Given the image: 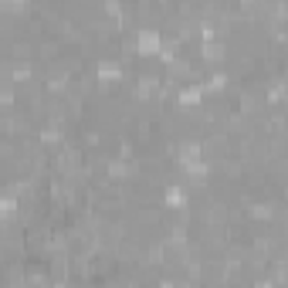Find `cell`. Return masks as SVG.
Wrapping results in <instances>:
<instances>
[{
  "instance_id": "3",
  "label": "cell",
  "mask_w": 288,
  "mask_h": 288,
  "mask_svg": "<svg viewBox=\"0 0 288 288\" xmlns=\"http://www.w3.org/2000/svg\"><path fill=\"white\" fill-rule=\"evenodd\" d=\"M166 204L170 207H187V193H183L180 187H173L170 193H166Z\"/></svg>"
},
{
  "instance_id": "1",
  "label": "cell",
  "mask_w": 288,
  "mask_h": 288,
  "mask_svg": "<svg viewBox=\"0 0 288 288\" xmlns=\"http://www.w3.org/2000/svg\"><path fill=\"white\" fill-rule=\"evenodd\" d=\"M156 51H159V34L142 31L139 34V55H156Z\"/></svg>"
},
{
  "instance_id": "2",
  "label": "cell",
  "mask_w": 288,
  "mask_h": 288,
  "mask_svg": "<svg viewBox=\"0 0 288 288\" xmlns=\"http://www.w3.org/2000/svg\"><path fill=\"white\" fill-rule=\"evenodd\" d=\"M99 78H105V82H115V78H122V68L112 65V61H109V65H99Z\"/></svg>"
}]
</instances>
